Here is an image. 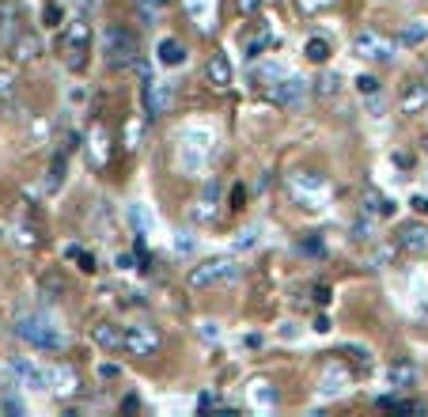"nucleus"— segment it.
I'll list each match as a JSON object with an SVG mask.
<instances>
[{
  "mask_svg": "<svg viewBox=\"0 0 428 417\" xmlns=\"http://www.w3.org/2000/svg\"><path fill=\"white\" fill-rule=\"evenodd\" d=\"M102 53H107V61L114 69H129L136 57H141V42H136V35L122 23H110L107 35H102Z\"/></svg>",
  "mask_w": 428,
  "mask_h": 417,
  "instance_id": "nucleus-1",
  "label": "nucleus"
},
{
  "mask_svg": "<svg viewBox=\"0 0 428 417\" xmlns=\"http://www.w3.org/2000/svg\"><path fill=\"white\" fill-rule=\"evenodd\" d=\"M15 338L27 341V346H35V349H61L64 346L61 330L42 315H19L15 319Z\"/></svg>",
  "mask_w": 428,
  "mask_h": 417,
  "instance_id": "nucleus-2",
  "label": "nucleus"
},
{
  "mask_svg": "<svg viewBox=\"0 0 428 417\" xmlns=\"http://www.w3.org/2000/svg\"><path fill=\"white\" fill-rule=\"evenodd\" d=\"M239 277V262L235 258H213L201 262V266L190 269V288H216V285H231Z\"/></svg>",
  "mask_w": 428,
  "mask_h": 417,
  "instance_id": "nucleus-3",
  "label": "nucleus"
},
{
  "mask_svg": "<svg viewBox=\"0 0 428 417\" xmlns=\"http://www.w3.org/2000/svg\"><path fill=\"white\" fill-rule=\"evenodd\" d=\"M61 42H64V53H69V69L80 72L87 65V53H91V30H87V23H69Z\"/></svg>",
  "mask_w": 428,
  "mask_h": 417,
  "instance_id": "nucleus-4",
  "label": "nucleus"
},
{
  "mask_svg": "<svg viewBox=\"0 0 428 417\" xmlns=\"http://www.w3.org/2000/svg\"><path fill=\"white\" fill-rule=\"evenodd\" d=\"M141 103H144V110H148V118H163L167 110L175 107V87L171 84H163V80H144V87H141Z\"/></svg>",
  "mask_w": 428,
  "mask_h": 417,
  "instance_id": "nucleus-5",
  "label": "nucleus"
},
{
  "mask_svg": "<svg viewBox=\"0 0 428 417\" xmlns=\"http://www.w3.org/2000/svg\"><path fill=\"white\" fill-rule=\"evenodd\" d=\"M353 50H357V57H364V61H391L394 57V42L386 35H379V30H360Z\"/></svg>",
  "mask_w": 428,
  "mask_h": 417,
  "instance_id": "nucleus-6",
  "label": "nucleus"
},
{
  "mask_svg": "<svg viewBox=\"0 0 428 417\" xmlns=\"http://www.w3.org/2000/svg\"><path fill=\"white\" fill-rule=\"evenodd\" d=\"M125 353L129 357H156L159 334L152 326H125Z\"/></svg>",
  "mask_w": 428,
  "mask_h": 417,
  "instance_id": "nucleus-7",
  "label": "nucleus"
},
{
  "mask_svg": "<svg viewBox=\"0 0 428 417\" xmlns=\"http://www.w3.org/2000/svg\"><path fill=\"white\" fill-rule=\"evenodd\" d=\"M303 91H307V84H303V80H296V76H285L280 84L269 87L273 103H277V107H285V110H296V107H300V103H303Z\"/></svg>",
  "mask_w": 428,
  "mask_h": 417,
  "instance_id": "nucleus-8",
  "label": "nucleus"
},
{
  "mask_svg": "<svg viewBox=\"0 0 428 417\" xmlns=\"http://www.w3.org/2000/svg\"><path fill=\"white\" fill-rule=\"evenodd\" d=\"M398 247L409 254H425L428 251V224H421V220L406 224V228L398 231Z\"/></svg>",
  "mask_w": 428,
  "mask_h": 417,
  "instance_id": "nucleus-9",
  "label": "nucleus"
},
{
  "mask_svg": "<svg viewBox=\"0 0 428 417\" xmlns=\"http://www.w3.org/2000/svg\"><path fill=\"white\" fill-rule=\"evenodd\" d=\"M91 341L99 349H107V353H122L125 349V330H122V326H114V323H99L91 330Z\"/></svg>",
  "mask_w": 428,
  "mask_h": 417,
  "instance_id": "nucleus-10",
  "label": "nucleus"
},
{
  "mask_svg": "<svg viewBox=\"0 0 428 417\" xmlns=\"http://www.w3.org/2000/svg\"><path fill=\"white\" fill-rule=\"evenodd\" d=\"M19 4L15 0H0V42L12 46L15 35H19Z\"/></svg>",
  "mask_w": 428,
  "mask_h": 417,
  "instance_id": "nucleus-11",
  "label": "nucleus"
},
{
  "mask_svg": "<svg viewBox=\"0 0 428 417\" xmlns=\"http://www.w3.org/2000/svg\"><path fill=\"white\" fill-rule=\"evenodd\" d=\"M8 53H12V61H35L38 53H42V42H38V35H30V30H19L15 35V42L8 46Z\"/></svg>",
  "mask_w": 428,
  "mask_h": 417,
  "instance_id": "nucleus-12",
  "label": "nucleus"
},
{
  "mask_svg": "<svg viewBox=\"0 0 428 417\" xmlns=\"http://www.w3.org/2000/svg\"><path fill=\"white\" fill-rule=\"evenodd\" d=\"M425 107H428V84L425 80H409L406 91H402V110L406 114H421Z\"/></svg>",
  "mask_w": 428,
  "mask_h": 417,
  "instance_id": "nucleus-13",
  "label": "nucleus"
},
{
  "mask_svg": "<svg viewBox=\"0 0 428 417\" xmlns=\"http://www.w3.org/2000/svg\"><path fill=\"white\" fill-rule=\"evenodd\" d=\"M12 372L23 380V387H35V391H42V387H50V375L42 372L38 364H30V360H12Z\"/></svg>",
  "mask_w": 428,
  "mask_h": 417,
  "instance_id": "nucleus-14",
  "label": "nucleus"
},
{
  "mask_svg": "<svg viewBox=\"0 0 428 417\" xmlns=\"http://www.w3.org/2000/svg\"><path fill=\"white\" fill-rule=\"evenodd\" d=\"M205 76H208V84L213 87H231V65H228V57H224V53H213V57H208V65H205Z\"/></svg>",
  "mask_w": 428,
  "mask_h": 417,
  "instance_id": "nucleus-15",
  "label": "nucleus"
},
{
  "mask_svg": "<svg viewBox=\"0 0 428 417\" xmlns=\"http://www.w3.org/2000/svg\"><path fill=\"white\" fill-rule=\"evenodd\" d=\"M386 380H391V387H398V391L413 387V383H417V368H413V360H398V364H391Z\"/></svg>",
  "mask_w": 428,
  "mask_h": 417,
  "instance_id": "nucleus-16",
  "label": "nucleus"
},
{
  "mask_svg": "<svg viewBox=\"0 0 428 417\" xmlns=\"http://www.w3.org/2000/svg\"><path fill=\"white\" fill-rule=\"evenodd\" d=\"M428 42V19H409L398 30V46H425Z\"/></svg>",
  "mask_w": 428,
  "mask_h": 417,
  "instance_id": "nucleus-17",
  "label": "nucleus"
},
{
  "mask_svg": "<svg viewBox=\"0 0 428 417\" xmlns=\"http://www.w3.org/2000/svg\"><path fill=\"white\" fill-rule=\"evenodd\" d=\"M38 292H42L46 300H61V296L69 292V281H64V277L57 274V269H50V274L38 281Z\"/></svg>",
  "mask_w": 428,
  "mask_h": 417,
  "instance_id": "nucleus-18",
  "label": "nucleus"
},
{
  "mask_svg": "<svg viewBox=\"0 0 428 417\" xmlns=\"http://www.w3.org/2000/svg\"><path fill=\"white\" fill-rule=\"evenodd\" d=\"M159 61H163V65H182L186 61V46L179 42V38H163V42H159Z\"/></svg>",
  "mask_w": 428,
  "mask_h": 417,
  "instance_id": "nucleus-19",
  "label": "nucleus"
},
{
  "mask_svg": "<svg viewBox=\"0 0 428 417\" xmlns=\"http://www.w3.org/2000/svg\"><path fill=\"white\" fill-rule=\"evenodd\" d=\"M337 91H341V80H337V72H322V76L314 80V95H319L322 103H330Z\"/></svg>",
  "mask_w": 428,
  "mask_h": 417,
  "instance_id": "nucleus-20",
  "label": "nucleus"
},
{
  "mask_svg": "<svg viewBox=\"0 0 428 417\" xmlns=\"http://www.w3.org/2000/svg\"><path fill=\"white\" fill-rule=\"evenodd\" d=\"M345 383H349V372H345V368H337V372H326V375H322V395H341Z\"/></svg>",
  "mask_w": 428,
  "mask_h": 417,
  "instance_id": "nucleus-21",
  "label": "nucleus"
},
{
  "mask_svg": "<svg viewBox=\"0 0 428 417\" xmlns=\"http://www.w3.org/2000/svg\"><path fill=\"white\" fill-rule=\"evenodd\" d=\"M379 410H386V414H417L421 406H417V402H406V398L386 395V398H379Z\"/></svg>",
  "mask_w": 428,
  "mask_h": 417,
  "instance_id": "nucleus-22",
  "label": "nucleus"
},
{
  "mask_svg": "<svg viewBox=\"0 0 428 417\" xmlns=\"http://www.w3.org/2000/svg\"><path fill=\"white\" fill-rule=\"evenodd\" d=\"M303 53H307V61H314V65H322V61H326L334 50H330V42H326V38H311Z\"/></svg>",
  "mask_w": 428,
  "mask_h": 417,
  "instance_id": "nucleus-23",
  "label": "nucleus"
},
{
  "mask_svg": "<svg viewBox=\"0 0 428 417\" xmlns=\"http://www.w3.org/2000/svg\"><path fill=\"white\" fill-rule=\"evenodd\" d=\"M64 258H72V262H80V269L84 274H95V254H87V251H80V247H64Z\"/></svg>",
  "mask_w": 428,
  "mask_h": 417,
  "instance_id": "nucleus-24",
  "label": "nucleus"
},
{
  "mask_svg": "<svg viewBox=\"0 0 428 417\" xmlns=\"http://www.w3.org/2000/svg\"><path fill=\"white\" fill-rule=\"evenodd\" d=\"M292 190H307V194H322V190H326V182H322L319 175H307V179H296V182H292Z\"/></svg>",
  "mask_w": 428,
  "mask_h": 417,
  "instance_id": "nucleus-25",
  "label": "nucleus"
},
{
  "mask_svg": "<svg viewBox=\"0 0 428 417\" xmlns=\"http://www.w3.org/2000/svg\"><path fill=\"white\" fill-rule=\"evenodd\" d=\"M273 38L269 35H258V38H247V57H262V50L269 46Z\"/></svg>",
  "mask_w": 428,
  "mask_h": 417,
  "instance_id": "nucleus-26",
  "label": "nucleus"
},
{
  "mask_svg": "<svg viewBox=\"0 0 428 417\" xmlns=\"http://www.w3.org/2000/svg\"><path fill=\"white\" fill-rule=\"evenodd\" d=\"M12 91H15V76H12V72H4V69H0V103H4V99H12Z\"/></svg>",
  "mask_w": 428,
  "mask_h": 417,
  "instance_id": "nucleus-27",
  "label": "nucleus"
},
{
  "mask_svg": "<svg viewBox=\"0 0 428 417\" xmlns=\"http://www.w3.org/2000/svg\"><path fill=\"white\" fill-rule=\"evenodd\" d=\"M61 179H64V156H57V159H53V167H50V190H57Z\"/></svg>",
  "mask_w": 428,
  "mask_h": 417,
  "instance_id": "nucleus-28",
  "label": "nucleus"
},
{
  "mask_svg": "<svg viewBox=\"0 0 428 417\" xmlns=\"http://www.w3.org/2000/svg\"><path fill=\"white\" fill-rule=\"evenodd\" d=\"M357 91L360 95H375L379 91V80L375 76H357Z\"/></svg>",
  "mask_w": 428,
  "mask_h": 417,
  "instance_id": "nucleus-29",
  "label": "nucleus"
},
{
  "mask_svg": "<svg viewBox=\"0 0 428 417\" xmlns=\"http://www.w3.org/2000/svg\"><path fill=\"white\" fill-rule=\"evenodd\" d=\"M42 23H46V27H61V8H57V4H46Z\"/></svg>",
  "mask_w": 428,
  "mask_h": 417,
  "instance_id": "nucleus-30",
  "label": "nucleus"
},
{
  "mask_svg": "<svg viewBox=\"0 0 428 417\" xmlns=\"http://www.w3.org/2000/svg\"><path fill=\"white\" fill-rule=\"evenodd\" d=\"M258 402H277V391H269V383H254Z\"/></svg>",
  "mask_w": 428,
  "mask_h": 417,
  "instance_id": "nucleus-31",
  "label": "nucleus"
},
{
  "mask_svg": "<svg viewBox=\"0 0 428 417\" xmlns=\"http://www.w3.org/2000/svg\"><path fill=\"white\" fill-rule=\"evenodd\" d=\"M213 406H220V398H216V395H201L197 398V410H213Z\"/></svg>",
  "mask_w": 428,
  "mask_h": 417,
  "instance_id": "nucleus-32",
  "label": "nucleus"
},
{
  "mask_svg": "<svg viewBox=\"0 0 428 417\" xmlns=\"http://www.w3.org/2000/svg\"><path fill=\"white\" fill-rule=\"evenodd\" d=\"M243 197H247L243 186H231V208H243Z\"/></svg>",
  "mask_w": 428,
  "mask_h": 417,
  "instance_id": "nucleus-33",
  "label": "nucleus"
},
{
  "mask_svg": "<svg viewBox=\"0 0 428 417\" xmlns=\"http://www.w3.org/2000/svg\"><path fill=\"white\" fill-rule=\"evenodd\" d=\"M239 8H243V15H258V8H262V0H239Z\"/></svg>",
  "mask_w": 428,
  "mask_h": 417,
  "instance_id": "nucleus-34",
  "label": "nucleus"
},
{
  "mask_svg": "<svg viewBox=\"0 0 428 417\" xmlns=\"http://www.w3.org/2000/svg\"><path fill=\"white\" fill-rule=\"evenodd\" d=\"M216 334H220V330H216V323H205V326H201V338H205V341H208V338L216 341Z\"/></svg>",
  "mask_w": 428,
  "mask_h": 417,
  "instance_id": "nucleus-35",
  "label": "nucleus"
},
{
  "mask_svg": "<svg viewBox=\"0 0 428 417\" xmlns=\"http://www.w3.org/2000/svg\"><path fill=\"white\" fill-rule=\"evenodd\" d=\"M118 269H133V254H118Z\"/></svg>",
  "mask_w": 428,
  "mask_h": 417,
  "instance_id": "nucleus-36",
  "label": "nucleus"
},
{
  "mask_svg": "<svg viewBox=\"0 0 428 417\" xmlns=\"http://www.w3.org/2000/svg\"><path fill=\"white\" fill-rule=\"evenodd\" d=\"M314 300H319V303H330V288L319 285V288H314Z\"/></svg>",
  "mask_w": 428,
  "mask_h": 417,
  "instance_id": "nucleus-37",
  "label": "nucleus"
},
{
  "mask_svg": "<svg viewBox=\"0 0 428 417\" xmlns=\"http://www.w3.org/2000/svg\"><path fill=\"white\" fill-rule=\"evenodd\" d=\"M413 208H421V213H428V197H413Z\"/></svg>",
  "mask_w": 428,
  "mask_h": 417,
  "instance_id": "nucleus-38",
  "label": "nucleus"
},
{
  "mask_svg": "<svg viewBox=\"0 0 428 417\" xmlns=\"http://www.w3.org/2000/svg\"><path fill=\"white\" fill-rule=\"evenodd\" d=\"M421 144H425V148H428V137H425V141H421Z\"/></svg>",
  "mask_w": 428,
  "mask_h": 417,
  "instance_id": "nucleus-39",
  "label": "nucleus"
}]
</instances>
